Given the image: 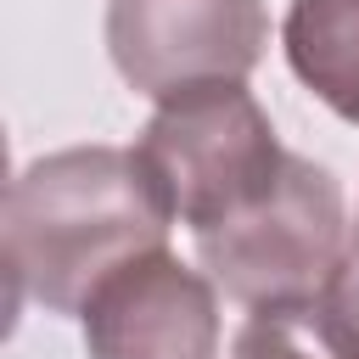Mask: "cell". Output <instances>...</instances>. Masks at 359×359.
<instances>
[{
  "mask_svg": "<svg viewBox=\"0 0 359 359\" xmlns=\"http://www.w3.org/2000/svg\"><path fill=\"white\" fill-rule=\"evenodd\" d=\"M196 252L208 275L252 314L314 309L348 264L342 191L320 163L292 157L264 202L213 230H196Z\"/></svg>",
  "mask_w": 359,
  "mask_h": 359,
  "instance_id": "obj_3",
  "label": "cell"
},
{
  "mask_svg": "<svg viewBox=\"0 0 359 359\" xmlns=\"http://www.w3.org/2000/svg\"><path fill=\"white\" fill-rule=\"evenodd\" d=\"M135 163L151 180L163 213L196 236L264 202L280 185L292 151H280L247 84L219 79L157 101L146 135L135 140Z\"/></svg>",
  "mask_w": 359,
  "mask_h": 359,
  "instance_id": "obj_2",
  "label": "cell"
},
{
  "mask_svg": "<svg viewBox=\"0 0 359 359\" xmlns=\"http://www.w3.org/2000/svg\"><path fill=\"white\" fill-rule=\"evenodd\" d=\"M163 213L135 151L73 146L28 163L6 196V269L11 292L56 314H84L90 292L129 258L163 247Z\"/></svg>",
  "mask_w": 359,
  "mask_h": 359,
  "instance_id": "obj_1",
  "label": "cell"
},
{
  "mask_svg": "<svg viewBox=\"0 0 359 359\" xmlns=\"http://www.w3.org/2000/svg\"><path fill=\"white\" fill-rule=\"evenodd\" d=\"M353 252H359V247H353Z\"/></svg>",
  "mask_w": 359,
  "mask_h": 359,
  "instance_id": "obj_8",
  "label": "cell"
},
{
  "mask_svg": "<svg viewBox=\"0 0 359 359\" xmlns=\"http://www.w3.org/2000/svg\"><path fill=\"white\" fill-rule=\"evenodd\" d=\"M84 348L90 359H219L213 286L151 247L90 292Z\"/></svg>",
  "mask_w": 359,
  "mask_h": 359,
  "instance_id": "obj_5",
  "label": "cell"
},
{
  "mask_svg": "<svg viewBox=\"0 0 359 359\" xmlns=\"http://www.w3.org/2000/svg\"><path fill=\"white\" fill-rule=\"evenodd\" d=\"M280 39L292 73L331 112L359 123V0H292Z\"/></svg>",
  "mask_w": 359,
  "mask_h": 359,
  "instance_id": "obj_6",
  "label": "cell"
},
{
  "mask_svg": "<svg viewBox=\"0 0 359 359\" xmlns=\"http://www.w3.org/2000/svg\"><path fill=\"white\" fill-rule=\"evenodd\" d=\"M264 0H112L107 50L140 95L247 79L264 56Z\"/></svg>",
  "mask_w": 359,
  "mask_h": 359,
  "instance_id": "obj_4",
  "label": "cell"
},
{
  "mask_svg": "<svg viewBox=\"0 0 359 359\" xmlns=\"http://www.w3.org/2000/svg\"><path fill=\"white\" fill-rule=\"evenodd\" d=\"M314 320H320V331H325L337 359H359V252L337 269V280L314 303Z\"/></svg>",
  "mask_w": 359,
  "mask_h": 359,
  "instance_id": "obj_7",
  "label": "cell"
}]
</instances>
